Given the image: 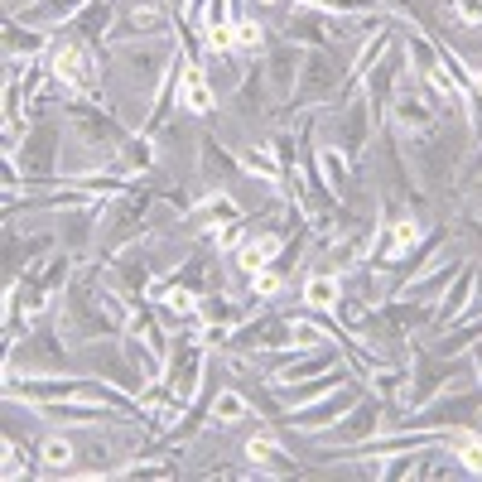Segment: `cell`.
Masks as SVG:
<instances>
[{
	"label": "cell",
	"instance_id": "cell-1",
	"mask_svg": "<svg viewBox=\"0 0 482 482\" xmlns=\"http://www.w3.org/2000/svg\"><path fill=\"white\" fill-rule=\"evenodd\" d=\"M53 78L73 82V87H92V58L78 43H58L53 48Z\"/></svg>",
	"mask_w": 482,
	"mask_h": 482
},
{
	"label": "cell",
	"instance_id": "cell-2",
	"mask_svg": "<svg viewBox=\"0 0 482 482\" xmlns=\"http://www.w3.org/2000/svg\"><path fill=\"white\" fill-rule=\"evenodd\" d=\"M275 251H280V241H275V237H261V241H246V246L237 251V261H241V270H251V275H256V270H265V261H270Z\"/></svg>",
	"mask_w": 482,
	"mask_h": 482
},
{
	"label": "cell",
	"instance_id": "cell-3",
	"mask_svg": "<svg viewBox=\"0 0 482 482\" xmlns=\"http://www.w3.org/2000/svg\"><path fill=\"white\" fill-rule=\"evenodd\" d=\"M183 106H188V111H212V87H207L198 73L183 78Z\"/></svg>",
	"mask_w": 482,
	"mask_h": 482
},
{
	"label": "cell",
	"instance_id": "cell-4",
	"mask_svg": "<svg viewBox=\"0 0 482 482\" xmlns=\"http://www.w3.org/2000/svg\"><path fill=\"white\" fill-rule=\"evenodd\" d=\"M304 299L314 304V309H328V304L338 299V280H333V275H314L309 289H304Z\"/></svg>",
	"mask_w": 482,
	"mask_h": 482
},
{
	"label": "cell",
	"instance_id": "cell-5",
	"mask_svg": "<svg viewBox=\"0 0 482 482\" xmlns=\"http://www.w3.org/2000/svg\"><path fill=\"white\" fill-rule=\"evenodd\" d=\"M212 415H217V420H241V415H246V401H241V396H232V391H222L217 401H212Z\"/></svg>",
	"mask_w": 482,
	"mask_h": 482
},
{
	"label": "cell",
	"instance_id": "cell-6",
	"mask_svg": "<svg viewBox=\"0 0 482 482\" xmlns=\"http://www.w3.org/2000/svg\"><path fill=\"white\" fill-rule=\"evenodd\" d=\"M453 448H458V458L468 463L473 473H482V439H478V434H458V443H453Z\"/></svg>",
	"mask_w": 482,
	"mask_h": 482
},
{
	"label": "cell",
	"instance_id": "cell-7",
	"mask_svg": "<svg viewBox=\"0 0 482 482\" xmlns=\"http://www.w3.org/2000/svg\"><path fill=\"white\" fill-rule=\"evenodd\" d=\"M43 463H48V468H68V463H73V448L63 439H48L43 443Z\"/></svg>",
	"mask_w": 482,
	"mask_h": 482
},
{
	"label": "cell",
	"instance_id": "cell-8",
	"mask_svg": "<svg viewBox=\"0 0 482 482\" xmlns=\"http://www.w3.org/2000/svg\"><path fill=\"white\" fill-rule=\"evenodd\" d=\"M415 237H420V227H415V222H401V227H396V241H391V251H396V256H401V251H410V246H415Z\"/></svg>",
	"mask_w": 482,
	"mask_h": 482
},
{
	"label": "cell",
	"instance_id": "cell-9",
	"mask_svg": "<svg viewBox=\"0 0 482 482\" xmlns=\"http://www.w3.org/2000/svg\"><path fill=\"white\" fill-rule=\"evenodd\" d=\"M289 338L299 342V347H319L323 333H319V328H309V323H294V328H289Z\"/></svg>",
	"mask_w": 482,
	"mask_h": 482
},
{
	"label": "cell",
	"instance_id": "cell-10",
	"mask_svg": "<svg viewBox=\"0 0 482 482\" xmlns=\"http://www.w3.org/2000/svg\"><path fill=\"white\" fill-rule=\"evenodd\" d=\"M164 304H169L174 314H188V309H193V294H188V289H164Z\"/></svg>",
	"mask_w": 482,
	"mask_h": 482
},
{
	"label": "cell",
	"instance_id": "cell-11",
	"mask_svg": "<svg viewBox=\"0 0 482 482\" xmlns=\"http://www.w3.org/2000/svg\"><path fill=\"white\" fill-rule=\"evenodd\" d=\"M458 15H463L468 24H478V20H482V0H458Z\"/></svg>",
	"mask_w": 482,
	"mask_h": 482
},
{
	"label": "cell",
	"instance_id": "cell-12",
	"mask_svg": "<svg viewBox=\"0 0 482 482\" xmlns=\"http://www.w3.org/2000/svg\"><path fill=\"white\" fill-rule=\"evenodd\" d=\"M232 39H237V34H232L227 24H217V29L207 34V43H212V48H232Z\"/></svg>",
	"mask_w": 482,
	"mask_h": 482
},
{
	"label": "cell",
	"instance_id": "cell-13",
	"mask_svg": "<svg viewBox=\"0 0 482 482\" xmlns=\"http://www.w3.org/2000/svg\"><path fill=\"white\" fill-rule=\"evenodd\" d=\"M246 169H256V174H265V179H275V164L261 160V155H246Z\"/></svg>",
	"mask_w": 482,
	"mask_h": 482
},
{
	"label": "cell",
	"instance_id": "cell-14",
	"mask_svg": "<svg viewBox=\"0 0 482 482\" xmlns=\"http://www.w3.org/2000/svg\"><path fill=\"white\" fill-rule=\"evenodd\" d=\"M237 39L246 43V48H256V43H261V29H256V24H241V29H237Z\"/></svg>",
	"mask_w": 482,
	"mask_h": 482
},
{
	"label": "cell",
	"instance_id": "cell-15",
	"mask_svg": "<svg viewBox=\"0 0 482 482\" xmlns=\"http://www.w3.org/2000/svg\"><path fill=\"white\" fill-rule=\"evenodd\" d=\"M275 453V443L270 439H251V458H270Z\"/></svg>",
	"mask_w": 482,
	"mask_h": 482
},
{
	"label": "cell",
	"instance_id": "cell-16",
	"mask_svg": "<svg viewBox=\"0 0 482 482\" xmlns=\"http://www.w3.org/2000/svg\"><path fill=\"white\" fill-rule=\"evenodd\" d=\"M478 82H482V78H478Z\"/></svg>",
	"mask_w": 482,
	"mask_h": 482
}]
</instances>
